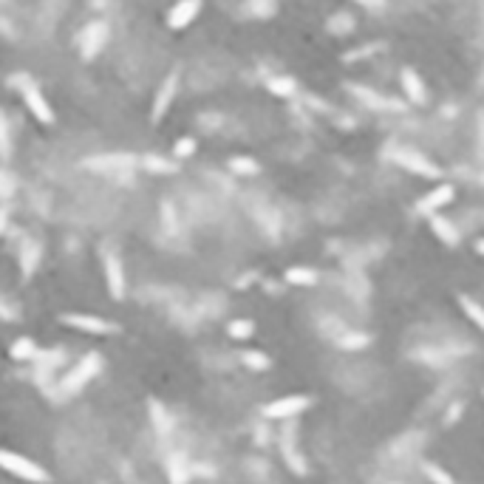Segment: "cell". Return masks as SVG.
I'll list each match as a JSON object with an SVG mask.
<instances>
[{
    "label": "cell",
    "instance_id": "1",
    "mask_svg": "<svg viewBox=\"0 0 484 484\" xmlns=\"http://www.w3.org/2000/svg\"><path fill=\"white\" fill-rule=\"evenodd\" d=\"M0 470H6V473L17 476L23 481H32V484H46L48 481V473L37 462L20 456V453H15V450H6V447H0Z\"/></svg>",
    "mask_w": 484,
    "mask_h": 484
},
{
    "label": "cell",
    "instance_id": "2",
    "mask_svg": "<svg viewBox=\"0 0 484 484\" xmlns=\"http://www.w3.org/2000/svg\"><path fill=\"white\" fill-rule=\"evenodd\" d=\"M309 405H312L309 397H281L275 402H266L263 405V416L266 419H292L297 413H304Z\"/></svg>",
    "mask_w": 484,
    "mask_h": 484
},
{
    "label": "cell",
    "instance_id": "3",
    "mask_svg": "<svg viewBox=\"0 0 484 484\" xmlns=\"http://www.w3.org/2000/svg\"><path fill=\"white\" fill-rule=\"evenodd\" d=\"M63 323L71 326V328H80V331H88V335H113L116 326L111 320H102V317H94V315H63Z\"/></svg>",
    "mask_w": 484,
    "mask_h": 484
},
{
    "label": "cell",
    "instance_id": "4",
    "mask_svg": "<svg viewBox=\"0 0 484 484\" xmlns=\"http://www.w3.org/2000/svg\"><path fill=\"white\" fill-rule=\"evenodd\" d=\"M198 12H201V0H178L167 15V26L170 28H185L198 17Z\"/></svg>",
    "mask_w": 484,
    "mask_h": 484
},
{
    "label": "cell",
    "instance_id": "5",
    "mask_svg": "<svg viewBox=\"0 0 484 484\" xmlns=\"http://www.w3.org/2000/svg\"><path fill=\"white\" fill-rule=\"evenodd\" d=\"M97 369H100V357H97V354H88V357L80 362V366L74 369V374H68V380L63 382V388H66V391H77V388H82L91 377L97 374Z\"/></svg>",
    "mask_w": 484,
    "mask_h": 484
},
{
    "label": "cell",
    "instance_id": "6",
    "mask_svg": "<svg viewBox=\"0 0 484 484\" xmlns=\"http://www.w3.org/2000/svg\"><path fill=\"white\" fill-rule=\"evenodd\" d=\"M394 159H397L405 170H411V173L428 176V178H436V176H439V167H436V165H431L425 156H419V153H411V150H400Z\"/></svg>",
    "mask_w": 484,
    "mask_h": 484
},
{
    "label": "cell",
    "instance_id": "7",
    "mask_svg": "<svg viewBox=\"0 0 484 484\" xmlns=\"http://www.w3.org/2000/svg\"><path fill=\"white\" fill-rule=\"evenodd\" d=\"M105 278H108V289H111V295L113 297H122L125 295V275H122V266H119V261H116V255H111V252H105Z\"/></svg>",
    "mask_w": 484,
    "mask_h": 484
},
{
    "label": "cell",
    "instance_id": "8",
    "mask_svg": "<svg viewBox=\"0 0 484 484\" xmlns=\"http://www.w3.org/2000/svg\"><path fill=\"white\" fill-rule=\"evenodd\" d=\"M453 201V187L450 185H439L436 190H431L425 198H422L419 204H416V210H419V213H436V210L439 207H445V204H450Z\"/></svg>",
    "mask_w": 484,
    "mask_h": 484
},
{
    "label": "cell",
    "instance_id": "9",
    "mask_svg": "<svg viewBox=\"0 0 484 484\" xmlns=\"http://www.w3.org/2000/svg\"><path fill=\"white\" fill-rule=\"evenodd\" d=\"M23 97H26V105L32 108V113L40 119V122H51L54 113H51L48 102L43 100V94H40V88H37V85H26V88H23Z\"/></svg>",
    "mask_w": 484,
    "mask_h": 484
},
{
    "label": "cell",
    "instance_id": "10",
    "mask_svg": "<svg viewBox=\"0 0 484 484\" xmlns=\"http://www.w3.org/2000/svg\"><path fill=\"white\" fill-rule=\"evenodd\" d=\"M176 85H178V77H176V74H170V77L162 82V88H159V97H156V102H153V119H162V116H165L167 105L173 102Z\"/></svg>",
    "mask_w": 484,
    "mask_h": 484
},
{
    "label": "cell",
    "instance_id": "11",
    "mask_svg": "<svg viewBox=\"0 0 484 484\" xmlns=\"http://www.w3.org/2000/svg\"><path fill=\"white\" fill-rule=\"evenodd\" d=\"M286 281L292 286H315L317 283V272L315 269H304V266H292V269H286Z\"/></svg>",
    "mask_w": 484,
    "mask_h": 484
},
{
    "label": "cell",
    "instance_id": "12",
    "mask_svg": "<svg viewBox=\"0 0 484 484\" xmlns=\"http://www.w3.org/2000/svg\"><path fill=\"white\" fill-rule=\"evenodd\" d=\"M402 85H405V94L413 102H425V88H422V80L413 71H402Z\"/></svg>",
    "mask_w": 484,
    "mask_h": 484
},
{
    "label": "cell",
    "instance_id": "13",
    "mask_svg": "<svg viewBox=\"0 0 484 484\" xmlns=\"http://www.w3.org/2000/svg\"><path fill=\"white\" fill-rule=\"evenodd\" d=\"M431 224H434V232H436V235H439V238L445 241L447 247H453V244H459V232H456V227H453L450 221H445V218H434Z\"/></svg>",
    "mask_w": 484,
    "mask_h": 484
},
{
    "label": "cell",
    "instance_id": "14",
    "mask_svg": "<svg viewBox=\"0 0 484 484\" xmlns=\"http://www.w3.org/2000/svg\"><path fill=\"white\" fill-rule=\"evenodd\" d=\"M35 354H37V346H35L32 337H20V340H15V346H12V357H15V360H32Z\"/></svg>",
    "mask_w": 484,
    "mask_h": 484
},
{
    "label": "cell",
    "instance_id": "15",
    "mask_svg": "<svg viewBox=\"0 0 484 484\" xmlns=\"http://www.w3.org/2000/svg\"><path fill=\"white\" fill-rule=\"evenodd\" d=\"M459 304H462V309L470 315V320L476 323V326H484V312L478 309V304H476V300L473 297H467V295H462L459 297Z\"/></svg>",
    "mask_w": 484,
    "mask_h": 484
},
{
    "label": "cell",
    "instance_id": "16",
    "mask_svg": "<svg viewBox=\"0 0 484 484\" xmlns=\"http://www.w3.org/2000/svg\"><path fill=\"white\" fill-rule=\"evenodd\" d=\"M252 323L250 320H235L232 326H230V337H235V340H247V337H252Z\"/></svg>",
    "mask_w": 484,
    "mask_h": 484
},
{
    "label": "cell",
    "instance_id": "17",
    "mask_svg": "<svg viewBox=\"0 0 484 484\" xmlns=\"http://www.w3.org/2000/svg\"><path fill=\"white\" fill-rule=\"evenodd\" d=\"M244 362H247L250 369H255V371L269 369V357H266V354H261V351H247V354H244Z\"/></svg>",
    "mask_w": 484,
    "mask_h": 484
},
{
    "label": "cell",
    "instance_id": "18",
    "mask_svg": "<svg viewBox=\"0 0 484 484\" xmlns=\"http://www.w3.org/2000/svg\"><path fill=\"white\" fill-rule=\"evenodd\" d=\"M425 473H428V478H431V481H436V484H453V476H447L442 467L428 465V467H425Z\"/></svg>",
    "mask_w": 484,
    "mask_h": 484
},
{
    "label": "cell",
    "instance_id": "19",
    "mask_svg": "<svg viewBox=\"0 0 484 484\" xmlns=\"http://www.w3.org/2000/svg\"><path fill=\"white\" fill-rule=\"evenodd\" d=\"M230 167H232L235 173H258V165H255L252 159H232Z\"/></svg>",
    "mask_w": 484,
    "mask_h": 484
},
{
    "label": "cell",
    "instance_id": "20",
    "mask_svg": "<svg viewBox=\"0 0 484 484\" xmlns=\"http://www.w3.org/2000/svg\"><path fill=\"white\" fill-rule=\"evenodd\" d=\"M193 150H196V142H193V139H181V142L176 145V156H178V159H185V156L193 153Z\"/></svg>",
    "mask_w": 484,
    "mask_h": 484
},
{
    "label": "cell",
    "instance_id": "21",
    "mask_svg": "<svg viewBox=\"0 0 484 484\" xmlns=\"http://www.w3.org/2000/svg\"><path fill=\"white\" fill-rule=\"evenodd\" d=\"M272 91H275V94H292V82L289 80H272Z\"/></svg>",
    "mask_w": 484,
    "mask_h": 484
},
{
    "label": "cell",
    "instance_id": "22",
    "mask_svg": "<svg viewBox=\"0 0 484 484\" xmlns=\"http://www.w3.org/2000/svg\"><path fill=\"white\" fill-rule=\"evenodd\" d=\"M366 343H369L366 335H354V337H346V340H343V346H348V348H354V346H366Z\"/></svg>",
    "mask_w": 484,
    "mask_h": 484
},
{
    "label": "cell",
    "instance_id": "23",
    "mask_svg": "<svg viewBox=\"0 0 484 484\" xmlns=\"http://www.w3.org/2000/svg\"><path fill=\"white\" fill-rule=\"evenodd\" d=\"M145 165H147V167H153V170H162V173H170V170H173V165H167V162H159V159H147Z\"/></svg>",
    "mask_w": 484,
    "mask_h": 484
},
{
    "label": "cell",
    "instance_id": "24",
    "mask_svg": "<svg viewBox=\"0 0 484 484\" xmlns=\"http://www.w3.org/2000/svg\"><path fill=\"white\" fill-rule=\"evenodd\" d=\"M360 3H366V6H382V0H360Z\"/></svg>",
    "mask_w": 484,
    "mask_h": 484
},
{
    "label": "cell",
    "instance_id": "25",
    "mask_svg": "<svg viewBox=\"0 0 484 484\" xmlns=\"http://www.w3.org/2000/svg\"><path fill=\"white\" fill-rule=\"evenodd\" d=\"M3 227H6V213H0V232H3Z\"/></svg>",
    "mask_w": 484,
    "mask_h": 484
}]
</instances>
